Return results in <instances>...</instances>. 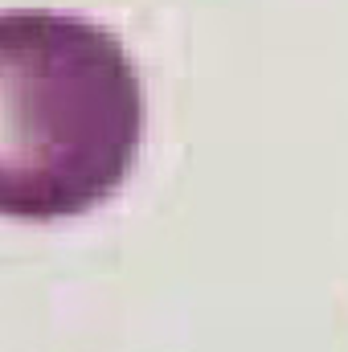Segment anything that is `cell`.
I'll return each mask as SVG.
<instances>
[{"label":"cell","instance_id":"6da1fadb","mask_svg":"<svg viewBox=\"0 0 348 352\" xmlns=\"http://www.w3.org/2000/svg\"><path fill=\"white\" fill-rule=\"evenodd\" d=\"M144 140V87L123 41L74 12H0V217L98 209Z\"/></svg>","mask_w":348,"mask_h":352}]
</instances>
